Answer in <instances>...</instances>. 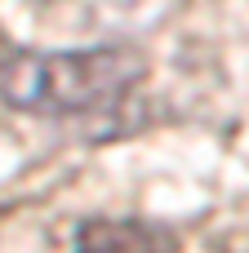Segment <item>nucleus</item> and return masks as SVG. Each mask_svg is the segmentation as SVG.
Listing matches in <instances>:
<instances>
[{"label":"nucleus","instance_id":"1","mask_svg":"<svg viewBox=\"0 0 249 253\" xmlns=\"http://www.w3.org/2000/svg\"><path fill=\"white\" fill-rule=\"evenodd\" d=\"M147 80V58L134 44L94 49H13L0 53V102L49 120L116 125Z\"/></svg>","mask_w":249,"mask_h":253},{"label":"nucleus","instance_id":"2","mask_svg":"<svg viewBox=\"0 0 249 253\" xmlns=\"http://www.w3.org/2000/svg\"><path fill=\"white\" fill-rule=\"evenodd\" d=\"M71 253H178V236L147 218H89Z\"/></svg>","mask_w":249,"mask_h":253}]
</instances>
